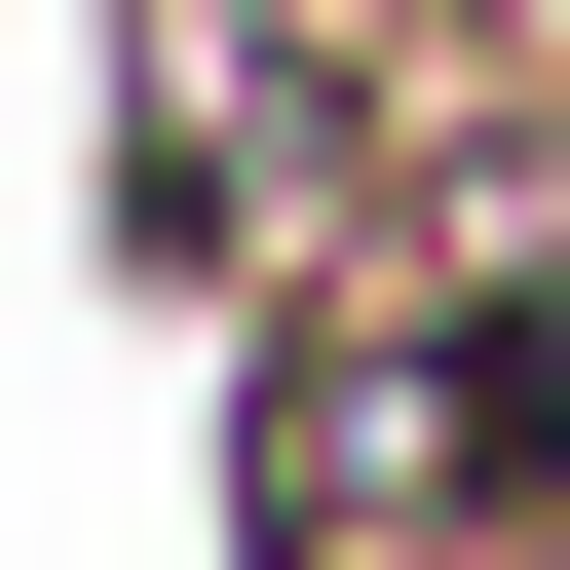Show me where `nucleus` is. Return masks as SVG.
<instances>
[{"instance_id":"nucleus-1","label":"nucleus","mask_w":570,"mask_h":570,"mask_svg":"<svg viewBox=\"0 0 570 570\" xmlns=\"http://www.w3.org/2000/svg\"><path fill=\"white\" fill-rule=\"evenodd\" d=\"M266 570H570V305L532 228H343V305H266L228 381Z\"/></svg>"},{"instance_id":"nucleus-2","label":"nucleus","mask_w":570,"mask_h":570,"mask_svg":"<svg viewBox=\"0 0 570 570\" xmlns=\"http://www.w3.org/2000/svg\"><path fill=\"white\" fill-rule=\"evenodd\" d=\"M381 190V0H115V228L153 266H305Z\"/></svg>"}]
</instances>
